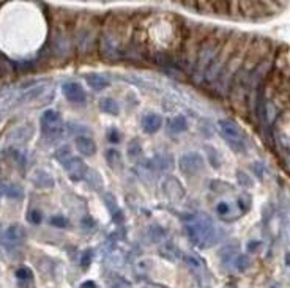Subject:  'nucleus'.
I'll return each instance as SVG.
<instances>
[{
	"label": "nucleus",
	"instance_id": "nucleus-21",
	"mask_svg": "<svg viewBox=\"0 0 290 288\" xmlns=\"http://www.w3.org/2000/svg\"><path fill=\"white\" fill-rule=\"evenodd\" d=\"M128 154L133 159H136V158H139L142 154V147H140V143L137 140H133V142L128 143Z\"/></svg>",
	"mask_w": 290,
	"mask_h": 288
},
{
	"label": "nucleus",
	"instance_id": "nucleus-30",
	"mask_svg": "<svg viewBox=\"0 0 290 288\" xmlns=\"http://www.w3.org/2000/svg\"><path fill=\"white\" fill-rule=\"evenodd\" d=\"M109 140H111V142H114V143H118L120 136H118L117 129H111V132H109Z\"/></svg>",
	"mask_w": 290,
	"mask_h": 288
},
{
	"label": "nucleus",
	"instance_id": "nucleus-3",
	"mask_svg": "<svg viewBox=\"0 0 290 288\" xmlns=\"http://www.w3.org/2000/svg\"><path fill=\"white\" fill-rule=\"evenodd\" d=\"M222 43L224 41L219 35H210V36H206L203 41H200V46L196 52V68H194V71H196L194 74L197 77H203L206 67L210 65L213 57L218 54Z\"/></svg>",
	"mask_w": 290,
	"mask_h": 288
},
{
	"label": "nucleus",
	"instance_id": "nucleus-8",
	"mask_svg": "<svg viewBox=\"0 0 290 288\" xmlns=\"http://www.w3.org/2000/svg\"><path fill=\"white\" fill-rule=\"evenodd\" d=\"M178 166H180V170L186 176H194L203 170L205 162H203L202 154H199V153H186L180 158Z\"/></svg>",
	"mask_w": 290,
	"mask_h": 288
},
{
	"label": "nucleus",
	"instance_id": "nucleus-5",
	"mask_svg": "<svg viewBox=\"0 0 290 288\" xmlns=\"http://www.w3.org/2000/svg\"><path fill=\"white\" fill-rule=\"evenodd\" d=\"M237 43H238V41H235L234 36L229 38V41H227V43L224 41L222 46H221V49H219L218 54L213 57V60L210 61V65L206 67V70H205V73H203V79H206V82H215V80H216V77L219 76L221 70H222L224 65H225V61L229 60V57H231L232 52L235 51Z\"/></svg>",
	"mask_w": 290,
	"mask_h": 288
},
{
	"label": "nucleus",
	"instance_id": "nucleus-23",
	"mask_svg": "<svg viewBox=\"0 0 290 288\" xmlns=\"http://www.w3.org/2000/svg\"><path fill=\"white\" fill-rule=\"evenodd\" d=\"M216 213H218V216L225 217L227 214L231 213V205L227 203V202H219V203L216 205Z\"/></svg>",
	"mask_w": 290,
	"mask_h": 288
},
{
	"label": "nucleus",
	"instance_id": "nucleus-6",
	"mask_svg": "<svg viewBox=\"0 0 290 288\" xmlns=\"http://www.w3.org/2000/svg\"><path fill=\"white\" fill-rule=\"evenodd\" d=\"M219 132L222 139L229 143V147L237 153L246 151V137L243 129L237 125L234 120H219Z\"/></svg>",
	"mask_w": 290,
	"mask_h": 288
},
{
	"label": "nucleus",
	"instance_id": "nucleus-18",
	"mask_svg": "<svg viewBox=\"0 0 290 288\" xmlns=\"http://www.w3.org/2000/svg\"><path fill=\"white\" fill-rule=\"evenodd\" d=\"M105 158H106V162L109 164V167H112V169H120V167H121L123 161H121V154H120V151L111 148V150L106 151Z\"/></svg>",
	"mask_w": 290,
	"mask_h": 288
},
{
	"label": "nucleus",
	"instance_id": "nucleus-32",
	"mask_svg": "<svg viewBox=\"0 0 290 288\" xmlns=\"http://www.w3.org/2000/svg\"><path fill=\"white\" fill-rule=\"evenodd\" d=\"M115 288H131V285H128V283H118Z\"/></svg>",
	"mask_w": 290,
	"mask_h": 288
},
{
	"label": "nucleus",
	"instance_id": "nucleus-28",
	"mask_svg": "<svg viewBox=\"0 0 290 288\" xmlns=\"http://www.w3.org/2000/svg\"><path fill=\"white\" fill-rule=\"evenodd\" d=\"M92 257H93L92 251H86L84 254H82V258H80V266H82V268H87V266L92 263Z\"/></svg>",
	"mask_w": 290,
	"mask_h": 288
},
{
	"label": "nucleus",
	"instance_id": "nucleus-17",
	"mask_svg": "<svg viewBox=\"0 0 290 288\" xmlns=\"http://www.w3.org/2000/svg\"><path fill=\"white\" fill-rule=\"evenodd\" d=\"M169 129L174 134H181V132H184L186 129H188V121H186V118L183 115L172 117L169 120Z\"/></svg>",
	"mask_w": 290,
	"mask_h": 288
},
{
	"label": "nucleus",
	"instance_id": "nucleus-7",
	"mask_svg": "<svg viewBox=\"0 0 290 288\" xmlns=\"http://www.w3.org/2000/svg\"><path fill=\"white\" fill-rule=\"evenodd\" d=\"M39 128H41V132L48 137H57L64 132V120H61L60 114L49 109L46 110L43 115H41V120H39Z\"/></svg>",
	"mask_w": 290,
	"mask_h": 288
},
{
	"label": "nucleus",
	"instance_id": "nucleus-22",
	"mask_svg": "<svg viewBox=\"0 0 290 288\" xmlns=\"http://www.w3.org/2000/svg\"><path fill=\"white\" fill-rule=\"evenodd\" d=\"M49 224L52 225V227H57V229H65V227H68V220H67V217H64V216H52V217L49 219Z\"/></svg>",
	"mask_w": 290,
	"mask_h": 288
},
{
	"label": "nucleus",
	"instance_id": "nucleus-19",
	"mask_svg": "<svg viewBox=\"0 0 290 288\" xmlns=\"http://www.w3.org/2000/svg\"><path fill=\"white\" fill-rule=\"evenodd\" d=\"M54 156H55V159H57L60 164H65L68 159H71V158H73L71 150H70V147H67V145H65V147H60V148L55 151V154H54Z\"/></svg>",
	"mask_w": 290,
	"mask_h": 288
},
{
	"label": "nucleus",
	"instance_id": "nucleus-12",
	"mask_svg": "<svg viewBox=\"0 0 290 288\" xmlns=\"http://www.w3.org/2000/svg\"><path fill=\"white\" fill-rule=\"evenodd\" d=\"M162 128V117L159 114H147L142 118V129L147 134H155Z\"/></svg>",
	"mask_w": 290,
	"mask_h": 288
},
{
	"label": "nucleus",
	"instance_id": "nucleus-2",
	"mask_svg": "<svg viewBox=\"0 0 290 288\" xmlns=\"http://www.w3.org/2000/svg\"><path fill=\"white\" fill-rule=\"evenodd\" d=\"M101 23L92 14H86L77 19L74 27V45L79 51H92L98 41Z\"/></svg>",
	"mask_w": 290,
	"mask_h": 288
},
{
	"label": "nucleus",
	"instance_id": "nucleus-1",
	"mask_svg": "<svg viewBox=\"0 0 290 288\" xmlns=\"http://www.w3.org/2000/svg\"><path fill=\"white\" fill-rule=\"evenodd\" d=\"M127 20L111 16L99 30L98 46L106 60H118L127 55Z\"/></svg>",
	"mask_w": 290,
	"mask_h": 288
},
{
	"label": "nucleus",
	"instance_id": "nucleus-4",
	"mask_svg": "<svg viewBox=\"0 0 290 288\" xmlns=\"http://www.w3.org/2000/svg\"><path fill=\"white\" fill-rule=\"evenodd\" d=\"M186 230H188V236L191 238V241L196 246H199V248L210 246L216 235V229L213 227V224L205 217L193 220L188 227H186Z\"/></svg>",
	"mask_w": 290,
	"mask_h": 288
},
{
	"label": "nucleus",
	"instance_id": "nucleus-31",
	"mask_svg": "<svg viewBox=\"0 0 290 288\" xmlns=\"http://www.w3.org/2000/svg\"><path fill=\"white\" fill-rule=\"evenodd\" d=\"M79 288H96V283H95L93 280H87V282L82 283Z\"/></svg>",
	"mask_w": 290,
	"mask_h": 288
},
{
	"label": "nucleus",
	"instance_id": "nucleus-14",
	"mask_svg": "<svg viewBox=\"0 0 290 288\" xmlns=\"http://www.w3.org/2000/svg\"><path fill=\"white\" fill-rule=\"evenodd\" d=\"M26 239V232L20 225H11V227L5 232V241L10 246H19Z\"/></svg>",
	"mask_w": 290,
	"mask_h": 288
},
{
	"label": "nucleus",
	"instance_id": "nucleus-11",
	"mask_svg": "<svg viewBox=\"0 0 290 288\" xmlns=\"http://www.w3.org/2000/svg\"><path fill=\"white\" fill-rule=\"evenodd\" d=\"M76 151L82 156H93L96 153V143L89 136H77L74 140Z\"/></svg>",
	"mask_w": 290,
	"mask_h": 288
},
{
	"label": "nucleus",
	"instance_id": "nucleus-33",
	"mask_svg": "<svg viewBox=\"0 0 290 288\" xmlns=\"http://www.w3.org/2000/svg\"><path fill=\"white\" fill-rule=\"evenodd\" d=\"M272 288H279V286H272Z\"/></svg>",
	"mask_w": 290,
	"mask_h": 288
},
{
	"label": "nucleus",
	"instance_id": "nucleus-24",
	"mask_svg": "<svg viewBox=\"0 0 290 288\" xmlns=\"http://www.w3.org/2000/svg\"><path fill=\"white\" fill-rule=\"evenodd\" d=\"M16 277L19 279V280H32L33 279V274H32V271L29 270V268H19L17 271H16Z\"/></svg>",
	"mask_w": 290,
	"mask_h": 288
},
{
	"label": "nucleus",
	"instance_id": "nucleus-27",
	"mask_svg": "<svg viewBox=\"0 0 290 288\" xmlns=\"http://www.w3.org/2000/svg\"><path fill=\"white\" fill-rule=\"evenodd\" d=\"M29 220L33 225H38V224H41V220H43V214H41V211H38V210H32L29 213Z\"/></svg>",
	"mask_w": 290,
	"mask_h": 288
},
{
	"label": "nucleus",
	"instance_id": "nucleus-20",
	"mask_svg": "<svg viewBox=\"0 0 290 288\" xmlns=\"http://www.w3.org/2000/svg\"><path fill=\"white\" fill-rule=\"evenodd\" d=\"M102 198H105V202H106V205H108L109 211L112 213V216H118V217H121V213H120V210H118V207H117V202H115L114 195H111V194H105V195H102Z\"/></svg>",
	"mask_w": 290,
	"mask_h": 288
},
{
	"label": "nucleus",
	"instance_id": "nucleus-13",
	"mask_svg": "<svg viewBox=\"0 0 290 288\" xmlns=\"http://www.w3.org/2000/svg\"><path fill=\"white\" fill-rule=\"evenodd\" d=\"M86 82L89 84V87L92 90H96V92H102L105 88L109 87V79L106 76H102V74H98V73H89L86 76Z\"/></svg>",
	"mask_w": 290,
	"mask_h": 288
},
{
	"label": "nucleus",
	"instance_id": "nucleus-29",
	"mask_svg": "<svg viewBox=\"0 0 290 288\" xmlns=\"http://www.w3.org/2000/svg\"><path fill=\"white\" fill-rule=\"evenodd\" d=\"M237 264H238V270L244 271V270H247V266H250V258H247L246 255H240L238 260H237Z\"/></svg>",
	"mask_w": 290,
	"mask_h": 288
},
{
	"label": "nucleus",
	"instance_id": "nucleus-15",
	"mask_svg": "<svg viewBox=\"0 0 290 288\" xmlns=\"http://www.w3.org/2000/svg\"><path fill=\"white\" fill-rule=\"evenodd\" d=\"M98 107L102 114H108V115H118L120 114V106L112 98H101L99 102H98Z\"/></svg>",
	"mask_w": 290,
	"mask_h": 288
},
{
	"label": "nucleus",
	"instance_id": "nucleus-26",
	"mask_svg": "<svg viewBox=\"0 0 290 288\" xmlns=\"http://www.w3.org/2000/svg\"><path fill=\"white\" fill-rule=\"evenodd\" d=\"M237 175H238V181L243 184L244 188H253V181H251V176H250V175L244 173V172H238Z\"/></svg>",
	"mask_w": 290,
	"mask_h": 288
},
{
	"label": "nucleus",
	"instance_id": "nucleus-16",
	"mask_svg": "<svg viewBox=\"0 0 290 288\" xmlns=\"http://www.w3.org/2000/svg\"><path fill=\"white\" fill-rule=\"evenodd\" d=\"M33 184H35L36 188H39V189H48V188H51L52 184H54V180H52V176L48 172L36 170L35 175H33Z\"/></svg>",
	"mask_w": 290,
	"mask_h": 288
},
{
	"label": "nucleus",
	"instance_id": "nucleus-25",
	"mask_svg": "<svg viewBox=\"0 0 290 288\" xmlns=\"http://www.w3.org/2000/svg\"><path fill=\"white\" fill-rule=\"evenodd\" d=\"M5 189V194L8 197H13V198H19L20 195H23V192H20V189L17 186H14V184H8V186L4 188Z\"/></svg>",
	"mask_w": 290,
	"mask_h": 288
},
{
	"label": "nucleus",
	"instance_id": "nucleus-9",
	"mask_svg": "<svg viewBox=\"0 0 290 288\" xmlns=\"http://www.w3.org/2000/svg\"><path fill=\"white\" fill-rule=\"evenodd\" d=\"M61 166L65 167V172L67 175L73 180V181H80V180H84L86 175H87V164L82 161L80 158H71L68 159L65 164H61Z\"/></svg>",
	"mask_w": 290,
	"mask_h": 288
},
{
	"label": "nucleus",
	"instance_id": "nucleus-10",
	"mask_svg": "<svg viewBox=\"0 0 290 288\" xmlns=\"http://www.w3.org/2000/svg\"><path fill=\"white\" fill-rule=\"evenodd\" d=\"M61 92H64V96L70 102H74V104H80V102H86L87 99L84 88H82L77 82H73V80L64 82V84H61Z\"/></svg>",
	"mask_w": 290,
	"mask_h": 288
}]
</instances>
